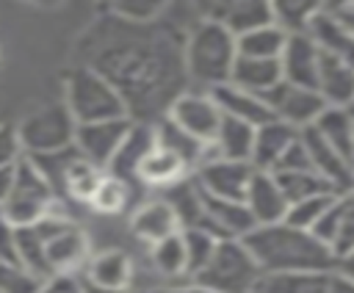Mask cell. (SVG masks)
<instances>
[{"mask_svg":"<svg viewBox=\"0 0 354 293\" xmlns=\"http://www.w3.org/2000/svg\"><path fill=\"white\" fill-rule=\"evenodd\" d=\"M252 257L257 260L263 274H285V271H335V252L313 232L299 229L288 221L257 224L249 235H243Z\"/></svg>","mask_w":354,"mask_h":293,"instance_id":"cell-2","label":"cell"},{"mask_svg":"<svg viewBox=\"0 0 354 293\" xmlns=\"http://www.w3.org/2000/svg\"><path fill=\"white\" fill-rule=\"evenodd\" d=\"M136 119L122 116V119H105V122H88V124H77V135H75V146L80 149L83 158H88L91 163L108 169V163L113 160L116 149L122 146L127 130L133 127Z\"/></svg>","mask_w":354,"mask_h":293,"instance_id":"cell-13","label":"cell"},{"mask_svg":"<svg viewBox=\"0 0 354 293\" xmlns=\"http://www.w3.org/2000/svg\"><path fill=\"white\" fill-rule=\"evenodd\" d=\"M299 127L271 119L254 130V149H252V166L263 171H274L279 158L288 152V146L299 138Z\"/></svg>","mask_w":354,"mask_h":293,"instance_id":"cell-20","label":"cell"},{"mask_svg":"<svg viewBox=\"0 0 354 293\" xmlns=\"http://www.w3.org/2000/svg\"><path fill=\"white\" fill-rule=\"evenodd\" d=\"M337 268H340L343 274H348V276H354V254H348V257H343V260L337 263Z\"/></svg>","mask_w":354,"mask_h":293,"instance_id":"cell-52","label":"cell"},{"mask_svg":"<svg viewBox=\"0 0 354 293\" xmlns=\"http://www.w3.org/2000/svg\"><path fill=\"white\" fill-rule=\"evenodd\" d=\"M180 216L169 199H147L130 213V232L147 246L180 232Z\"/></svg>","mask_w":354,"mask_h":293,"instance_id":"cell-18","label":"cell"},{"mask_svg":"<svg viewBox=\"0 0 354 293\" xmlns=\"http://www.w3.org/2000/svg\"><path fill=\"white\" fill-rule=\"evenodd\" d=\"M152 127H155V144H158V146H166L169 152H174V155L191 169V174H194V169H196L199 163H205V160L210 158V152H213L210 144L194 138L188 130H183V127H180L174 119H169V116L155 119Z\"/></svg>","mask_w":354,"mask_h":293,"instance_id":"cell-22","label":"cell"},{"mask_svg":"<svg viewBox=\"0 0 354 293\" xmlns=\"http://www.w3.org/2000/svg\"><path fill=\"white\" fill-rule=\"evenodd\" d=\"M210 94L216 97L221 113L230 116V119H241V122L254 124V127H260V124H266V122L274 119L268 102H266L260 94H252V91L241 88V86H235V83H224V86L213 88Z\"/></svg>","mask_w":354,"mask_h":293,"instance_id":"cell-21","label":"cell"},{"mask_svg":"<svg viewBox=\"0 0 354 293\" xmlns=\"http://www.w3.org/2000/svg\"><path fill=\"white\" fill-rule=\"evenodd\" d=\"M0 260L19 263V257H17V227L3 213H0Z\"/></svg>","mask_w":354,"mask_h":293,"instance_id":"cell-46","label":"cell"},{"mask_svg":"<svg viewBox=\"0 0 354 293\" xmlns=\"http://www.w3.org/2000/svg\"><path fill=\"white\" fill-rule=\"evenodd\" d=\"M307 33L318 44L321 53H326L332 58H340V61L354 66V33H351V28L337 14H329V11L318 14L310 22Z\"/></svg>","mask_w":354,"mask_h":293,"instance_id":"cell-25","label":"cell"},{"mask_svg":"<svg viewBox=\"0 0 354 293\" xmlns=\"http://www.w3.org/2000/svg\"><path fill=\"white\" fill-rule=\"evenodd\" d=\"M144 293H213L191 279H183V285H166V287H152V290H144Z\"/></svg>","mask_w":354,"mask_h":293,"instance_id":"cell-47","label":"cell"},{"mask_svg":"<svg viewBox=\"0 0 354 293\" xmlns=\"http://www.w3.org/2000/svg\"><path fill=\"white\" fill-rule=\"evenodd\" d=\"M315 91L324 97L326 105H340V108H354V66L321 53V66H318V83Z\"/></svg>","mask_w":354,"mask_h":293,"instance_id":"cell-24","label":"cell"},{"mask_svg":"<svg viewBox=\"0 0 354 293\" xmlns=\"http://www.w3.org/2000/svg\"><path fill=\"white\" fill-rule=\"evenodd\" d=\"M329 293H354V276H348L340 268H335L332 282H329Z\"/></svg>","mask_w":354,"mask_h":293,"instance_id":"cell-49","label":"cell"},{"mask_svg":"<svg viewBox=\"0 0 354 293\" xmlns=\"http://www.w3.org/2000/svg\"><path fill=\"white\" fill-rule=\"evenodd\" d=\"M274 113V119L279 122H288L299 130L315 124V119L321 116V111L326 108L324 97L315 91V88H307V86H296L290 80H282L279 86H274L266 97H263Z\"/></svg>","mask_w":354,"mask_h":293,"instance_id":"cell-12","label":"cell"},{"mask_svg":"<svg viewBox=\"0 0 354 293\" xmlns=\"http://www.w3.org/2000/svg\"><path fill=\"white\" fill-rule=\"evenodd\" d=\"M279 61H282V77L285 80H290L296 86L315 88L318 66H321V50L310 39V33H290Z\"/></svg>","mask_w":354,"mask_h":293,"instance_id":"cell-19","label":"cell"},{"mask_svg":"<svg viewBox=\"0 0 354 293\" xmlns=\"http://www.w3.org/2000/svg\"><path fill=\"white\" fill-rule=\"evenodd\" d=\"M102 177H105V169L97 166V163H91L88 158H83L80 149H77V155L72 158V163L64 171L61 196H69L75 202H86L88 205V199L94 196V191H97V185H100Z\"/></svg>","mask_w":354,"mask_h":293,"instance_id":"cell-33","label":"cell"},{"mask_svg":"<svg viewBox=\"0 0 354 293\" xmlns=\"http://www.w3.org/2000/svg\"><path fill=\"white\" fill-rule=\"evenodd\" d=\"M64 102L72 111L77 124L122 119L127 116L122 94L94 69L83 64H72L64 75Z\"/></svg>","mask_w":354,"mask_h":293,"instance_id":"cell-4","label":"cell"},{"mask_svg":"<svg viewBox=\"0 0 354 293\" xmlns=\"http://www.w3.org/2000/svg\"><path fill=\"white\" fill-rule=\"evenodd\" d=\"M324 11V0H271V19L288 33H307L310 22Z\"/></svg>","mask_w":354,"mask_h":293,"instance_id":"cell-35","label":"cell"},{"mask_svg":"<svg viewBox=\"0 0 354 293\" xmlns=\"http://www.w3.org/2000/svg\"><path fill=\"white\" fill-rule=\"evenodd\" d=\"M271 174L277 177V182L285 191L288 202H299V199L321 196V193H340L315 169H293V171H271Z\"/></svg>","mask_w":354,"mask_h":293,"instance_id":"cell-37","label":"cell"},{"mask_svg":"<svg viewBox=\"0 0 354 293\" xmlns=\"http://www.w3.org/2000/svg\"><path fill=\"white\" fill-rule=\"evenodd\" d=\"M288 39H290V33L285 28H279L277 22H266V25H257L246 33H238V55L282 58Z\"/></svg>","mask_w":354,"mask_h":293,"instance_id":"cell-32","label":"cell"},{"mask_svg":"<svg viewBox=\"0 0 354 293\" xmlns=\"http://www.w3.org/2000/svg\"><path fill=\"white\" fill-rule=\"evenodd\" d=\"M185 33L166 17L136 22L105 11L83 28L72 58L100 72L122 94L130 119L155 122L191 88Z\"/></svg>","mask_w":354,"mask_h":293,"instance_id":"cell-1","label":"cell"},{"mask_svg":"<svg viewBox=\"0 0 354 293\" xmlns=\"http://www.w3.org/2000/svg\"><path fill=\"white\" fill-rule=\"evenodd\" d=\"M39 293H83V274H53L41 282Z\"/></svg>","mask_w":354,"mask_h":293,"instance_id":"cell-45","label":"cell"},{"mask_svg":"<svg viewBox=\"0 0 354 293\" xmlns=\"http://www.w3.org/2000/svg\"><path fill=\"white\" fill-rule=\"evenodd\" d=\"M282 77V61L279 58H249V55H238L235 69H232V80L235 86L266 97L274 86H279Z\"/></svg>","mask_w":354,"mask_h":293,"instance_id":"cell-27","label":"cell"},{"mask_svg":"<svg viewBox=\"0 0 354 293\" xmlns=\"http://www.w3.org/2000/svg\"><path fill=\"white\" fill-rule=\"evenodd\" d=\"M332 199H335V193H321V196H307V199L290 202V207L285 213V221L299 227V229H315V224L321 221V216L326 213Z\"/></svg>","mask_w":354,"mask_h":293,"instance_id":"cell-40","label":"cell"},{"mask_svg":"<svg viewBox=\"0 0 354 293\" xmlns=\"http://www.w3.org/2000/svg\"><path fill=\"white\" fill-rule=\"evenodd\" d=\"M17 257L36 276H41V279L53 276V265L47 260V240H44V235L39 232L36 224L17 227Z\"/></svg>","mask_w":354,"mask_h":293,"instance_id":"cell-36","label":"cell"},{"mask_svg":"<svg viewBox=\"0 0 354 293\" xmlns=\"http://www.w3.org/2000/svg\"><path fill=\"white\" fill-rule=\"evenodd\" d=\"M83 276L97 282V285H108V287H130L133 282V260L127 252L122 249H102V252H91Z\"/></svg>","mask_w":354,"mask_h":293,"instance_id":"cell-28","label":"cell"},{"mask_svg":"<svg viewBox=\"0 0 354 293\" xmlns=\"http://www.w3.org/2000/svg\"><path fill=\"white\" fill-rule=\"evenodd\" d=\"M36 227L47 240V260L53 265V274H77L86 268L91 257L88 235L61 207L44 216Z\"/></svg>","mask_w":354,"mask_h":293,"instance_id":"cell-8","label":"cell"},{"mask_svg":"<svg viewBox=\"0 0 354 293\" xmlns=\"http://www.w3.org/2000/svg\"><path fill=\"white\" fill-rule=\"evenodd\" d=\"M83 293H130V287H108V285H97L83 276Z\"/></svg>","mask_w":354,"mask_h":293,"instance_id":"cell-50","label":"cell"},{"mask_svg":"<svg viewBox=\"0 0 354 293\" xmlns=\"http://www.w3.org/2000/svg\"><path fill=\"white\" fill-rule=\"evenodd\" d=\"M252 174H254V166L249 160H227V158H218L210 152V158L205 163H199L191 177L210 196L243 202Z\"/></svg>","mask_w":354,"mask_h":293,"instance_id":"cell-9","label":"cell"},{"mask_svg":"<svg viewBox=\"0 0 354 293\" xmlns=\"http://www.w3.org/2000/svg\"><path fill=\"white\" fill-rule=\"evenodd\" d=\"M196 19L218 22L235 36L271 19V0H188Z\"/></svg>","mask_w":354,"mask_h":293,"instance_id":"cell-10","label":"cell"},{"mask_svg":"<svg viewBox=\"0 0 354 293\" xmlns=\"http://www.w3.org/2000/svg\"><path fill=\"white\" fill-rule=\"evenodd\" d=\"M183 238H185V249H188V279H194L207 265V260L213 257L221 238H216L213 232L199 229V227L183 229Z\"/></svg>","mask_w":354,"mask_h":293,"instance_id":"cell-39","label":"cell"},{"mask_svg":"<svg viewBox=\"0 0 354 293\" xmlns=\"http://www.w3.org/2000/svg\"><path fill=\"white\" fill-rule=\"evenodd\" d=\"M166 116L174 119L183 130H188L194 138H199L205 144L216 141V133H218L221 119H224L216 97L210 91H196V88H188L185 94H180L171 102Z\"/></svg>","mask_w":354,"mask_h":293,"instance_id":"cell-11","label":"cell"},{"mask_svg":"<svg viewBox=\"0 0 354 293\" xmlns=\"http://www.w3.org/2000/svg\"><path fill=\"white\" fill-rule=\"evenodd\" d=\"M263 271L243 238H221L207 265L191 279L213 293H254Z\"/></svg>","mask_w":354,"mask_h":293,"instance_id":"cell-5","label":"cell"},{"mask_svg":"<svg viewBox=\"0 0 354 293\" xmlns=\"http://www.w3.org/2000/svg\"><path fill=\"white\" fill-rule=\"evenodd\" d=\"M324 8L329 14H346V11H354V0H324Z\"/></svg>","mask_w":354,"mask_h":293,"instance_id":"cell-51","label":"cell"},{"mask_svg":"<svg viewBox=\"0 0 354 293\" xmlns=\"http://www.w3.org/2000/svg\"><path fill=\"white\" fill-rule=\"evenodd\" d=\"M14 177H17V163L11 166H0V207L6 205L11 188H14Z\"/></svg>","mask_w":354,"mask_h":293,"instance_id":"cell-48","label":"cell"},{"mask_svg":"<svg viewBox=\"0 0 354 293\" xmlns=\"http://www.w3.org/2000/svg\"><path fill=\"white\" fill-rule=\"evenodd\" d=\"M169 6H171V0H105V11L124 17V19H136V22H149V19L166 17Z\"/></svg>","mask_w":354,"mask_h":293,"instance_id":"cell-41","label":"cell"},{"mask_svg":"<svg viewBox=\"0 0 354 293\" xmlns=\"http://www.w3.org/2000/svg\"><path fill=\"white\" fill-rule=\"evenodd\" d=\"M155 146V127L152 122H133V127L127 130L122 146L116 149L113 160L108 163V174H116L122 180H127L130 185L136 182V171H138V163L144 160V155Z\"/></svg>","mask_w":354,"mask_h":293,"instance_id":"cell-23","label":"cell"},{"mask_svg":"<svg viewBox=\"0 0 354 293\" xmlns=\"http://www.w3.org/2000/svg\"><path fill=\"white\" fill-rule=\"evenodd\" d=\"M310 127H315L335 149H340L346 158L354 160V108L326 105L315 119V124Z\"/></svg>","mask_w":354,"mask_h":293,"instance_id":"cell-31","label":"cell"},{"mask_svg":"<svg viewBox=\"0 0 354 293\" xmlns=\"http://www.w3.org/2000/svg\"><path fill=\"white\" fill-rule=\"evenodd\" d=\"M188 174H191V169L174 152H169L166 146H158L155 144L144 155V160L138 163L136 182L138 185H147V188H171L180 180H185Z\"/></svg>","mask_w":354,"mask_h":293,"instance_id":"cell-26","label":"cell"},{"mask_svg":"<svg viewBox=\"0 0 354 293\" xmlns=\"http://www.w3.org/2000/svg\"><path fill=\"white\" fill-rule=\"evenodd\" d=\"M41 276L28 271L22 263H6L0 260V293H39Z\"/></svg>","mask_w":354,"mask_h":293,"instance_id":"cell-42","label":"cell"},{"mask_svg":"<svg viewBox=\"0 0 354 293\" xmlns=\"http://www.w3.org/2000/svg\"><path fill=\"white\" fill-rule=\"evenodd\" d=\"M335 271H285L263 274L254 293H329Z\"/></svg>","mask_w":354,"mask_h":293,"instance_id":"cell-29","label":"cell"},{"mask_svg":"<svg viewBox=\"0 0 354 293\" xmlns=\"http://www.w3.org/2000/svg\"><path fill=\"white\" fill-rule=\"evenodd\" d=\"M254 124H246L241 119H221V127L216 133L213 155L227 158V160H249L252 163V149H254Z\"/></svg>","mask_w":354,"mask_h":293,"instance_id":"cell-30","label":"cell"},{"mask_svg":"<svg viewBox=\"0 0 354 293\" xmlns=\"http://www.w3.org/2000/svg\"><path fill=\"white\" fill-rule=\"evenodd\" d=\"M127 202H130V182L105 171L94 196L88 199V207L94 213H102V216H119L127 207Z\"/></svg>","mask_w":354,"mask_h":293,"instance_id":"cell-38","label":"cell"},{"mask_svg":"<svg viewBox=\"0 0 354 293\" xmlns=\"http://www.w3.org/2000/svg\"><path fill=\"white\" fill-rule=\"evenodd\" d=\"M301 138H304V144H307L313 169H315L335 191H348V188H354V160H351V158H346L340 149H335L315 127H304V130H301Z\"/></svg>","mask_w":354,"mask_h":293,"instance_id":"cell-16","label":"cell"},{"mask_svg":"<svg viewBox=\"0 0 354 293\" xmlns=\"http://www.w3.org/2000/svg\"><path fill=\"white\" fill-rule=\"evenodd\" d=\"M348 28H351V33H354V11H346V14H337Z\"/></svg>","mask_w":354,"mask_h":293,"instance_id":"cell-54","label":"cell"},{"mask_svg":"<svg viewBox=\"0 0 354 293\" xmlns=\"http://www.w3.org/2000/svg\"><path fill=\"white\" fill-rule=\"evenodd\" d=\"M238 61V36L207 19H194L185 33V69L191 88L213 91L232 80Z\"/></svg>","mask_w":354,"mask_h":293,"instance_id":"cell-3","label":"cell"},{"mask_svg":"<svg viewBox=\"0 0 354 293\" xmlns=\"http://www.w3.org/2000/svg\"><path fill=\"white\" fill-rule=\"evenodd\" d=\"M22 158H25V149H22V141H19L17 127L0 122V166L19 163Z\"/></svg>","mask_w":354,"mask_h":293,"instance_id":"cell-43","label":"cell"},{"mask_svg":"<svg viewBox=\"0 0 354 293\" xmlns=\"http://www.w3.org/2000/svg\"><path fill=\"white\" fill-rule=\"evenodd\" d=\"M152 254V265L158 268L160 276L166 279H188V249H185V238L183 229L152 243L149 246Z\"/></svg>","mask_w":354,"mask_h":293,"instance_id":"cell-34","label":"cell"},{"mask_svg":"<svg viewBox=\"0 0 354 293\" xmlns=\"http://www.w3.org/2000/svg\"><path fill=\"white\" fill-rule=\"evenodd\" d=\"M17 133H19L25 158H36V155L75 146L77 122L66 108V102H44L19 119Z\"/></svg>","mask_w":354,"mask_h":293,"instance_id":"cell-7","label":"cell"},{"mask_svg":"<svg viewBox=\"0 0 354 293\" xmlns=\"http://www.w3.org/2000/svg\"><path fill=\"white\" fill-rule=\"evenodd\" d=\"M337 257V263L354 254V188L335 193L332 205L313 229Z\"/></svg>","mask_w":354,"mask_h":293,"instance_id":"cell-14","label":"cell"},{"mask_svg":"<svg viewBox=\"0 0 354 293\" xmlns=\"http://www.w3.org/2000/svg\"><path fill=\"white\" fill-rule=\"evenodd\" d=\"M254 227H257V221L243 202L218 199V196H210L202 191V229L213 232L216 238H243Z\"/></svg>","mask_w":354,"mask_h":293,"instance_id":"cell-15","label":"cell"},{"mask_svg":"<svg viewBox=\"0 0 354 293\" xmlns=\"http://www.w3.org/2000/svg\"><path fill=\"white\" fill-rule=\"evenodd\" d=\"M25 3H30V6H41V8H53V6H61L64 0H25Z\"/></svg>","mask_w":354,"mask_h":293,"instance_id":"cell-53","label":"cell"},{"mask_svg":"<svg viewBox=\"0 0 354 293\" xmlns=\"http://www.w3.org/2000/svg\"><path fill=\"white\" fill-rule=\"evenodd\" d=\"M293 169H313V160H310V152H307V144L299 133V138L288 146V152L279 158L277 169L274 171H293Z\"/></svg>","mask_w":354,"mask_h":293,"instance_id":"cell-44","label":"cell"},{"mask_svg":"<svg viewBox=\"0 0 354 293\" xmlns=\"http://www.w3.org/2000/svg\"><path fill=\"white\" fill-rule=\"evenodd\" d=\"M61 207V196L50 185V180L36 169L30 158H22L17 163V177L14 188L0 207V213L14 224V227H30L39 224L44 216Z\"/></svg>","mask_w":354,"mask_h":293,"instance_id":"cell-6","label":"cell"},{"mask_svg":"<svg viewBox=\"0 0 354 293\" xmlns=\"http://www.w3.org/2000/svg\"><path fill=\"white\" fill-rule=\"evenodd\" d=\"M243 205L249 207V213L254 216L257 224L285 221V213L290 207V202H288L285 191L279 188L277 177L271 171H263V169H254L252 182H249L246 196H243Z\"/></svg>","mask_w":354,"mask_h":293,"instance_id":"cell-17","label":"cell"}]
</instances>
